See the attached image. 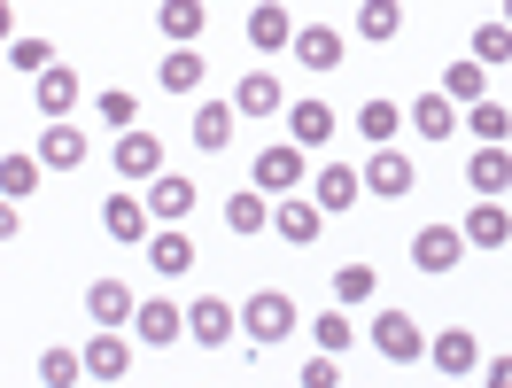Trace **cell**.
<instances>
[{"mask_svg": "<svg viewBox=\"0 0 512 388\" xmlns=\"http://www.w3.org/2000/svg\"><path fill=\"white\" fill-rule=\"evenodd\" d=\"M32 101H39V117H70V109L86 101V86H78V70H70L63 55H55V63H47V70L32 78Z\"/></svg>", "mask_w": 512, "mask_h": 388, "instance_id": "cell-12", "label": "cell"}, {"mask_svg": "<svg viewBox=\"0 0 512 388\" xmlns=\"http://www.w3.org/2000/svg\"><path fill=\"white\" fill-rule=\"evenodd\" d=\"M156 86L163 94H194V86H202V55H194V47H171L163 70H156Z\"/></svg>", "mask_w": 512, "mask_h": 388, "instance_id": "cell-33", "label": "cell"}, {"mask_svg": "<svg viewBox=\"0 0 512 388\" xmlns=\"http://www.w3.org/2000/svg\"><path fill=\"white\" fill-rule=\"evenodd\" d=\"M357 132H365L373 148H388V140L404 132V109H396V101H388V94H373V101H365V109H357Z\"/></svg>", "mask_w": 512, "mask_h": 388, "instance_id": "cell-31", "label": "cell"}, {"mask_svg": "<svg viewBox=\"0 0 512 388\" xmlns=\"http://www.w3.org/2000/svg\"><path fill=\"white\" fill-rule=\"evenodd\" d=\"M148 210H156L163 226H187L194 218V179L187 171H156V179H148Z\"/></svg>", "mask_w": 512, "mask_h": 388, "instance_id": "cell-20", "label": "cell"}, {"mask_svg": "<svg viewBox=\"0 0 512 388\" xmlns=\"http://www.w3.org/2000/svg\"><path fill=\"white\" fill-rule=\"evenodd\" d=\"M466 125H474V140H512V109L505 101H466Z\"/></svg>", "mask_w": 512, "mask_h": 388, "instance_id": "cell-35", "label": "cell"}, {"mask_svg": "<svg viewBox=\"0 0 512 388\" xmlns=\"http://www.w3.org/2000/svg\"><path fill=\"white\" fill-rule=\"evenodd\" d=\"M404 125H412L419 140H435V148H443L450 132H458V101H450L443 86H435V94H419L412 109H404Z\"/></svg>", "mask_w": 512, "mask_h": 388, "instance_id": "cell-23", "label": "cell"}, {"mask_svg": "<svg viewBox=\"0 0 512 388\" xmlns=\"http://www.w3.org/2000/svg\"><path fill=\"white\" fill-rule=\"evenodd\" d=\"M357 194H365V179H357V163H319V179H311V202H319L326 218H342V210H357Z\"/></svg>", "mask_w": 512, "mask_h": 388, "instance_id": "cell-16", "label": "cell"}, {"mask_svg": "<svg viewBox=\"0 0 512 388\" xmlns=\"http://www.w3.org/2000/svg\"><path fill=\"white\" fill-rule=\"evenodd\" d=\"M373 350H381L388 365H419V357H427V334H419V319H412V311L381 303V311H373Z\"/></svg>", "mask_w": 512, "mask_h": 388, "instance_id": "cell-3", "label": "cell"}, {"mask_svg": "<svg viewBox=\"0 0 512 388\" xmlns=\"http://www.w3.org/2000/svg\"><path fill=\"white\" fill-rule=\"evenodd\" d=\"M233 109H241V117H280V109H288V86H280L272 70H249V78L233 86Z\"/></svg>", "mask_w": 512, "mask_h": 388, "instance_id": "cell-25", "label": "cell"}, {"mask_svg": "<svg viewBox=\"0 0 512 388\" xmlns=\"http://www.w3.org/2000/svg\"><path fill=\"white\" fill-rule=\"evenodd\" d=\"M101 233L132 249V241H148V233H156V210H148L140 194H109V202H101Z\"/></svg>", "mask_w": 512, "mask_h": 388, "instance_id": "cell-13", "label": "cell"}, {"mask_svg": "<svg viewBox=\"0 0 512 388\" xmlns=\"http://www.w3.org/2000/svg\"><path fill=\"white\" fill-rule=\"evenodd\" d=\"M466 249H505L512 241V210L497 202V194H474V210H466Z\"/></svg>", "mask_w": 512, "mask_h": 388, "instance_id": "cell-15", "label": "cell"}, {"mask_svg": "<svg viewBox=\"0 0 512 388\" xmlns=\"http://www.w3.org/2000/svg\"><path fill=\"white\" fill-rule=\"evenodd\" d=\"M233 117H241L233 101H194V148H202V156H218L225 140H233Z\"/></svg>", "mask_w": 512, "mask_h": 388, "instance_id": "cell-28", "label": "cell"}, {"mask_svg": "<svg viewBox=\"0 0 512 388\" xmlns=\"http://www.w3.org/2000/svg\"><path fill=\"white\" fill-rule=\"evenodd\" d=\"M295 326H303V311H295L288 288H256L249 303H241V334H249L256 350H272V342H288Z\"/></svg>", "mask_w": 512, "mask_h": 388, "instance_id": "cell-1", "label": "cell"}, {"mask_svg": "<svg viewBox=\"0 0 512 388\" xmlns=\"http://www.w3.org/2000/svg\"><path fill=\"white\" fill-rule=\"evenodd\" d=\"M0 55H8V70H24V78H39V70L55 63V39H8Z\"/></svg>", "mask_w": 512, "mask_h": 388, "instance_id": "cell-37", "label": "cell"}, {"mask_svg": "<svg viewBox=\"0 0 512 388\" xmlns=\"http://www.w3.org/2000/svg\"><path fill=\"white\" fill-rule=\"evenodd\" d=\"M140 249H148V272H156V280H187L194 272V233H179V226L148 233Z\"/></svg>", "mask_w": 512, "mask_h": 388, "instance_id": "cell-17", "label": "cell"}, {"mask_svg": "<svg viewBox=\"0 0 512 388\" xmlns=\"http://www.w3.org/2000/svg\"><path fill=\"white\" fill-rule=\"evenodd\" d=\"M357 179H365V194H381V202H404V194L419 187V171H412V156H404V148H396V140H388V148H373V163H365V171H357Z\"/></svg>", "mask_w": 512, "mask_h": 388, "instance_id": "cell-8", "label": "cell"}, {"mask_svg": "<svg viewBox=\"0 0 512 388\" xmlns=\"http://www.w3.org/2000/svg\"><path fill=\"white\" fill-rule=\"evenodd\" d=\"M156 32L171 39V47H194V39L210 32V8H202V0H163V8H156Z\"/></svg>", "mask_w": 512, "mask_h": 388, "instance_id": "cell-27", "label": "cell"}, {"mask_svg": "<svg viewBox=\"0 0 512 388\" xmlns=\"http://www.w3.org/2000/svg\"><path fill=\"white\" fill-rule=\"evenodd\" d=\"M396 32H404V0H357V39L388 47Z\"/></svg>", "mask_w": 512, "mask_h": 388, "instance_id": "cell-29", "label": "cell"}, {"mask_svg": "<svg viewBox=\"0 0 512 388\" xmlns=\"http://www.w3.org/2000/svg\"><path fill=\"white\" fill-rule=\"evenodd\" d=\"M412 264L427 272V280H450V272L466 264V233L443 226V218H435V226H419V233H412Z\"/></svg>", "mask_w": 512, "mask_h": 388, "instance_id": "cell-4", "label": "cell"}, {"mask_svg": "<svg viewBox=\"0 0 512 388\" xmlns=\"http://www.w3.org/2000/svg\"><path fill=\"white\" fill-rule=\"evenodd\" d=\"M16 233H24V218H16V202L0 194V241H16Z\"/></svg>", "mask_w": 512, "mask_h": 388, "instance_id": "cell-43", "label": "cell"}, {"mask_svg": "<svg viewBox=\"0 0 512 388\" xmlns=\"http://www.w3.org/2000/svg\"><path fill=\"white\" fill-rule=\"evenodd\" d=\"M466 187L474 194H512V140H481L466 156Z\"/></svg>", "mask_w": 512, "mask_h": 388, "instance_id": "cell-14", "label": "cell"}, {"mask_svg": "<svg viewBox=\"0 0 512 388\" xmlns=\"http://www.w3.org/2000/svg\"><path fill=\"white\" fill-rule=\"evenodd\" d=\"M334 125H342V117H334L319 94H311V101H288V140L303 148V156H311V148H326V140H334Z\"/></svg>", "mask_w": 512, "mask_h": 388, "instance_id": "cell-21", "label": "cell"}, {"mask_svg": "<svg viewBox=\"0 0 512 388\" xmlns=\"http://www.w3.org/2000/svg\"><path fill=\"white\" fill-rule=\"evenodd\" d=\"M288 39H295V16L280 0H256L249 8V47L256 55H288Z\"/></svg>", "mask_w": 512, "mask_h": 388, "instance_id": "cell-24", "label": "cell"}, {"mask_svg": "<svg viewBox=\"0 0 512 388\" xmlns=\"http://www.w3.org/2000/svg\"><path fill=\"white\" fill-rule=\"evenodd\" d=\"M466 55H474L481 70H505V63H512V24H505V16H497V24H474Z\"/></svg>", "mask_w": 512, "mask_h": 388, "instance_id": "cell-30", "label": "cell"}, {"mask_svg": "<svg viewBox=\"0 0 512 388\" xmlns=\"http://www.w3.org/2000/svg\"><path fill=\"white\" fill-rule=\"evenodd\" d=\"M8 39H16V8L0 0V47H8Z\"/></svg>", "mask_w": 512, "mask_h": 388, "instance_id": "cell-44", "label": "cell"}, {"mask_svg": "<svg viewBox=\"0 0 512 388\" xmlns=\"http://www.w3.org/2000/svg\"><path fill=\"white\" fill-rule=\"evenodd\" d=\"M39 179H47V163H39V148H32V156H0V194H8V202H24V194H39Z\"/></svg>", "mask_w": 512, "mask_h": 388, "instance_id": "cell-32", "label": "cell"}, {"mask_svg": "<svg viewBox=\"0 0 512 388\" xmlns=\"http://www.w3.org/2000/svg\"><path fill=\"white\" fill-rule=\"evenodd\" d=\"M505 24H512V0H505Z\"/></svg>", "mask_w": 512, "mask_h": 388, "instance_id": "cell-45", "label": "cell"}, {"mask_svg": "<svg viewBox=\"0 0 512 388\" xmlns=\"http://www.w3.org/2000/svg\"><path fill=\"white\" fill-rule=\"evenodd\" d=\"M187 334H194V350H225V342L241 334V303H225V295H194V303H187Z\"/></svg>", "mask_w": 512, "mask_h": 388, "instance_id": "cell-6", "label": "cell"}, {"mask_svg": "<svg viewBox=\"0 0 512 388\" xmlns=\"http://www.w3.org/2000/svg\"><path fill=\"white\" fill-rule=\"evenodd\" d=\"M427 365H435L443 381H466V373H481V342H474V326H443V334L427 342Z\"/></svg>", "mask_w": 512, "mask_h": 388, "instance_id": "cell-9", "label": "cell"}, {"mask_svg": "<svg viewBox=\"0 0 512 388\" xmlns=\"http://www.w3.org/2000/svg\"><path fill=\"white\" fill-rule=\"evenodd\" d=\"M109 163H117V179H156V171H163V140L148 125H125V132H117V148H109Z\"/></svg>", "mask_w": 512, "mask_h": 388, "instance_id": "cell-10", "label": "cell"}, {"mask_svg": "<svg viewBox=\"0 0 512 388\" xmlns=\"http://www.w3.org/2000/svg\"><path fill=\"white\" fill-rule=\"evenodd\" d=\"M481 381H489V388H512V357H489V365H481Z\"/></svg>", "mask_w": 512, "mask_h": 388, "instance_id": "cell-42", "label": "cell"}, {"mask_svg": "<svg viewBox=\"0 0 512 388\" xmlns=\"http://www.w3.org/2000/svg\"><path fill=\"white\" fill-rule=\"evenodd\" d=\"M94 109H101V125H117V132H125L132 117H140V94H125V86H109V94H101Z\"/></svg>", "mask_w": 512, "mask_h": 388, "instance_id": "cell-40", "label": "cell"}, {"mask_svg": "<svg viewBox=\"0 0 512 388\" xmlns=\"http://www.w3.org/2000/svg\"><path fill=\"white\" fill-rule=\"evenodd\" d=\"M249 179H256L264 194H295V187H303V148H295V140H280V148H264Z\"/></svg>", "mask_w": 512, "mask_h": 388, "instance_id": "cell-22", "label": "cell"}, {"mask_svg": "<svg viewBox=\"0 0 512 388\" xmlns=\"http://www.w3.org/2000/svg\"><path fill=\"white\" fill-rule=\"evenodd\" d=\"M225 233H233V241H256V233H272V194H264V187L225 194Z\"/></svg>", "mask_w": 512, "mask_h": 388, "instance_id": "cell-18", "label": "cell"}, {"mask_svg": "<svg viewBox=\"0 0 512 388\" xmlns=\"http://www.w3.org/2000/svg\"><path fill=\"white\" fill-rule=\"evenodd\" d=\"M295 381H303V388H334V381H342V365H334V357H311V365H303V373H295Z\"/></svg>", "mask_w": 512, "mask_h": 388, "instance_id": "cell-41", "label": "cell"}, {"mask_svg": "<svg viewBox=\"0 0 512 388\" xmlns=\"http://www.w3.org/2000/svg\"><path fill=\"white\" fill-rule=\"evenodd\" d=\"M443 94L458 101V109H466V101H481V94H489V70H481L474 55H458V63L443 70Z\"/></svg>", "mask_w": 512, "mask_h": 388, "instance_id": "cell-34", "label": "cell"}, {"mask_svg": "<svg viewBox=\"0 0 512 388\" xmlns=\"http://www.w3.org/2000/svg\"><path fill=\"white\" fill-rule=\"evenodd\" d=\"M78 357H86V381H132V342H125V326H101Z\"/></svg>", "mask_w": 512, "mask_h": 388, "instance_id": "cell-11", "label": "cell"}, {"mask_svg": "<svg viewBox=\"0 0 512 388\" xmlns=\"http://www.w3.org/2000/svg\"><path fill=\"white\" fill-rule=\"evenodd\" d=\"M272 233H280L288 249H311V241L326 233V210L303 187H295V194H272Z\"/></svg>", "mask_w": 512, "mask_h": 388, "instance_id": "cell-5", "label": "cell"}, {"mask_svg": "<svg viewBox=\"0 0 512 388\" xmlns=\"http://www.w3.org/2000/svg\"><path fill=\"white\" fill-rule=\"evenodd\" d=\"M132 311H140V295H132L125 280H94V288H86V319L94 326H132Z\"/></svg>", "mask_w": 512, "mask_h": 388, "instance_id": "cell-26", "label": "cell"}, {"mask_svg": "<svg viewBox=\"0 0 512 388\" xmlns=\"http://www.w3.org/2000/svg\"><path fill=\"white\" fill-rule=\"evenodd\" d=\"M86 156H94L86 132L70 125V117H47V132H39V163H47V171H78Z\"/></svg>", "mask_w": 512, "mask_h": 388, "instance_id": "cell-19", "label": "cell"}, {"mask_svg": "<svg viewBox=\"0 0 512 388\" xmlns=\"http://www.w3.org/2000/svg\"><path fill=\"white\" fill-rule=\"evenodd\" d=\"M288 55H295L303 70H319V78H326V70H342V63H350V39L334 32V24H295Z\"/></svg>", "mask_w": 512, "mask_h": 388, "instance_id": "cell-7", "label": "cell"}, {"mask_svg": "<svg viewBox=\"0 0 512 388\" xmlns=\"http://www.w3.org/2000/svg\"><path fill=\"white\" fill-rule=\"evenodd\" d=\"M132 342H140V350H171V342H187V303H171V295H140V311H132Z\"/></svg>", "mask_w": 512, "mask_h": 388, "instance_id": "cell-2", "label": "cell"}, {"mask_svg": "<svg viewBox=\"0 0 512 388\" xmlns=\"http://www.w3.org/2000/svg\"><path fill=\"white\" fill-rule=\"evenodd\" d=\"M373 295H381V272H373V264H342V272H334V303H373Z\"/></svg>", "mask_w": 512, "mask_h": 388, "instance_id": "cell-36", "label": "cell"}, {"mask_svg": "<svg viewBox=\"0 0 512 388\" xmlns=\"http://www.w3.org/2000/svg\"><path fill=\"white\" fill-rule=\"evenodd\" d=\"M311 342H319L326 357H342L357 342V326H350V311H319V326H311Z\"/></svg>", "mask_w": 512, "mask_h": 388, "instance_id": "cell-38", "label": "cell"}, {"mask_svg": "<svg viewBox=\"0 0 512 388\" xmlns=\"http://www.w3.org/2000/svg\"><path fill=\"white\" fill-rule=\"evenodd\" d=\"M78 373H86V357H78V350H47V357H39V381H47V388H70Z\"/></svg>", "mask_w": 512, "mask_h": 388, "instance_id": "cell-39", "label": "cell"}]
</instances>
